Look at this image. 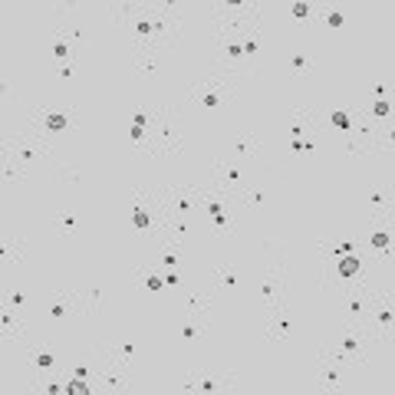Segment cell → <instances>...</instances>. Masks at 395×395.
I'll use <instances>...</instances> for the list:
<instances>
[{"instance_id":"6da1fadb","label":"cell","mask_w":395,"mask_h":395,"mask_svg":"<svg viewBox=\"0 0 395 395\" xmlns=\"http://www.w3.org/2000/svg\"><path fill=\"white\" fill-rule=\"evenodd\" d=\"M73 395H86V385H73Z\"/></svg>"}]
</instances>
